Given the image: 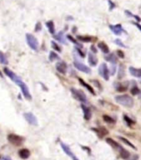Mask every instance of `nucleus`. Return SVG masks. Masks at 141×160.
<instances>
[{
    "instance_id": "42",
    "label": "nucleus",
    "mask_w": 141,
    "mask_h": 160,
    "mask_svg": "<svg viewBox=\"0 0 141 160\" xmlns=\"http://www.w3.org/2000/svg\"><path fill=\"white\" fill-rule=\"evenodd\" d=\"M91 49H92V52H93V53H96V52H97L96 48H95L94 45H92V47H91Z\"/></svg>"
},
{
    "instance_id": "26",
    "label": "nucleus",
    "mask_w": 141,
    "mask_h": 160,
    "mask_svg": "<svg viewBox=\"0 0 141 160\" xmlns=\"http://www.w3.org/2000/svg\"><path fill=\"white\" fill-rule=\"evenodd\" d=\"M118 138H119V139L121 140L122 142H125V144L128 145V146H129V147H130V148H132L133 149H134V150L137 149L136 147H135V146H134V145L133 144V143H132L131 142H130V141H129V140L127 139V138H124V137H120V136H119V137H118Z\"/></svg>"
},
{
    "instance_id": "40",
    "label": "nucleus",
    "mask_w": 141,
    "mask_h": 160,
    "mask_svg": "<svg viewBox=\"0 0 141 160\" xmlns=\"http://www.w3.org/2000/svg\"><path fill=\"white\" fill-rule=\"evenodd\" d=\"M93 82H94V84H96V86H98V88L101 89V85L100 84V82H98V81H96V80H94V81H93Z\"/></svg>"
},
{
    "instance_id": "9",
    "label": "nucleus",
    "mask_w": 141,
    "mask_h": 160,
    "mask_svg": "<svg viewBox=\"0 0 141 160\" xmlns=\"http://www.w3.org/2000/svg\"><path fill=\"white\" fill-rule=\"evenodd\" d=\"M60 144H61V147H62V148L63 149V151L66 152V154L68 155V156H69L72 160H79V158H77V156L72 152V149L70 148V147L68 146V145L64 143L63 142H60Z\"/></svg>"
},
{
    "instance_id": "33",
    "label": "nucleus",
    "mask_w": 141,
    "mask_h": 160,
    "mask_svg": "<svg viewBox=\"0 0 141 160\" xmlns=\"http://www.w3.org/2000/svg\"><path fill=\"white\" fill-rule=\"evenodd\" d=\"M51 44H52V47L55 50H57V52H62V48H60V46L57 44V42H54V41H52Z\"/></svg>"
},
{
    "instance_id": "17",
    "label": "nucleus",
    "mask_w": 141,
    "mask_h": 160,
    "mask_svg": "<svg viewBox=\"0 0 141 160\" xmlns=\"http://www.w3.org/2000/svg\"><path fill=\"white\" fill-rule=\"evenodd\" d=\"M78 80H79L80 84L82 85V86H83V87L86 88H87V89L88 90V91H89V92H91V93H92V94L96 95V92H95L94 88H92V86H91V85L88 84V83H87V82H85L84 80L82 79V78H79V79H78Z\"/></svg>"
},
{
    "instance_id": "4",
    "label": "nucleus",
    "mask_w": 141,
    "mask_h": 160,
    "mask_svg": "<svg viewBox=\"0 0 141 160\" xmlns=\"http://www.w3.org/2000/svg\"><path fill=\"white\" fill-rule=\"evenodd\" d=\"M71 92H72L73 98L75 99H77V101L83 102V103L87 102V98L83 91L72 88H71Z\"/></svg>"
},
{
    "instance_id": "31",
    "label": "nucleus",
    "mask_w": 141,
    "mask_h": 160,
    "mask_svg": "<svg viewBox=\"0 0 141 160\" xmlns=\"http://www.w3.org/2000/svg\"><path fill=\"white\" fill-rule=\"evenodd\" d=\"M67 38H68V39H69L71 42H73V43H75V44L77 45L78 48H82V45L81 44V43H79V42H78V41H77V40L75 39L74 38H72L71 35H67Z\"/></svg>"
},
{
    "instance_id": "15",
    "label": "nucleus",
    "mask_w": 141,
    "mask_h": 160,
    "mask_svg": "<svg viewBox=\"0 0 141 160\" xmlns=\"http://www.w3.org/2000/svg\"><path fill=\"white\" fill-rule=\"evenodd\" d=\"M88 62H89L91 66H96L97 64V62H98L96 56L92 52H90L88 53Z\"/></svg>"
},
{
    "instance_id": "3",
    "label": "nucleus",
    "mask_w": 141,
    "mask_h": 160,
    "mask_svg": "<svg viewBox=\"0 0 141 160\" xmlns=\"http://www.w3.org/2000/svg\"><path fill=\"white\" fill-rule=\"evenodd\" d=\"M26 41H27V43L31 49L34 50V51L38 50L39 43H38V41L36 38V37H34L33 35L31 34V33H26Z\"/></svg>"
},
{
    "instance_id": "43",
    "label": "nucleus",
    "mask_w": 141,
    "mask_h": 160,
    "mask_svg": "<svg viewBox=\"0 0 141 160\" xmlns=\"http://www.w3.org/2000/svg\"><path fill=\"white\" fill-rule=\"evenodd\" d=\"M133 24L135 25V26H136V27L138 28H139V29L141 31V25L139 24V23H138V22H133Z\"/></svg>"
},
{
    "instance_id": "24",
    "label": "nucleus",
    "mask_w": 141,
    "mask_h": 160,
    "mask_svg": "<svg viewBox=\"0 0 141 160\" xmlns=\"http://www.w3.org/2000/svg\"><path fill=\"white\" fill-rule=\"evenodd\" d=\"M46 26H47V29L49 31V32L51 33L52 35H54L55 34V25H54V22L52 20H50L48 22H46Z\"/></svg>"
},
{
    "instance_id": "8",
    "label": "nucleus",
    "mask_w": 141,
    "mask_h": 160,
    "mask_svg": "<svg viewBox=\"0 0 141 160\" xmlns=\"http://www.w3.org/2000/svg\"><path fill=\"white\" fill-rule=\"evenodd\" d=\"M23 117L26 119V121L31 125H33V126H37L38 125L37 117L34 114H32V112H25L23 114Z\"/></svg>"
},
{
    "instance_id": "29",
    "label": "nucleus",
    "mask_w": 141,
    "mask_h": 160,
    "mask_svg": "<svg viewBox=\"0 0 141 160\" xmlns=\"http://www.w3.org/2000/svg\"><path fill=\"white\" fill-rule=\"evenodd\" d=\"M59 58H59V56H58V54H57V53H56V52H53V51L50 52L49 60L51 61V62H52V61H54V60H56V59H59Z\"/></svg>"
},
{
    "instance_id": "1",
    "label": "nucleus",
    "mask_w": 141,
    "mask_h": 160,
    "mask_svg": "<svg viewBox=\"0 0 141 160\" xmlns=\"http://www.w3.org/2000/svg\"><path fill=\"white\" fill-rule=\"evenodd\" d=\"M3 72H4V73L7 75V77L11 78L12 82H14L15 83H17L18 85V87L20 88V89L22 91V95L24 96L26 99L32 100V95L30 93L29 88H28L27 85L22 81V78L19 76H17L16 73H14V72L11 71L9 68H5L4 69H3Z\"/></svg>"
},
{
    "instance_id": "39",
    "label": "nucleus",
    "mask_w": 141,
    "mask_h": 160,
    "mask_svg": "<svg viewBox=\"0 0 141 160\" xmlns=\"http://www.w3.org/2000/svg\"><path fill=\"white\" fill-rule=\"evenodd\" d=\"M116 53H117V56L120 58H125L124 52H122L121 50H117Z\"/></svg>"
},
{
    "instance_id": "11",
    "label": "nucleus",
    "mask_w": 141,
    "mask_h": 160,
    "mask_svg": "<svg viewBox=\"0 0 141 160\" xmlns=\"http://www.w3.org/2000/svg\"><path fill=\"white\" fill-rule=\"evenodd\" d=\"M56 68L60 73L62 74H66L67 71V62H64V61H59L58 62H57L56 64Z\"/></svg>"
},
{
    "instance_id": "16",
    "label": "nucleus",
    "mask_w": 141,
    "mask_h": 160,
    "mask_svg": "<svg viewBox=\"0 0 141 160\" xmlns=\"http://www.w3.org/2000/svg\"><path fill=\"white\" fill-rule=\"evenodd\" d=\"M30 151L27 148H22V149L19 150V152H18V155H19V157L22 159H27L28 158L30 157Z\"/></svg>"
},
{
    "instance_id": "30",
    "label": "nucleus",
    "mask_w": 141,
    "mask_h": 160,
    "mask_svg": "<svg viewBox=\"0 0 141 160\" xmlns=\"http://www.w3.org/2000/svg\"><path fill=\"white\" fill-rule=\"evenodd\" d=\"M0 62L2 64H7V62H8L5 54L2 52H1V51H0Z\"/></svg>"
},
{
    "instance_id": "37",
    "label": "nucleus",
    "mask_w": 141,
    "mask_h": 160,
    "mask_svg": "<svg viewBox=\"0 0 141 160\" xmlns=\"http://www.w3.org/2000/svg\"><path fill=\"white\" fill-rule=\"evenodd\" d=\"M115 42L116 43L117 45H119V46H120V47H124V48H127L125 45L123 43V42H121V40L120 39H115Z\"/></svg>"
},
{
    "instance_id": "35",
    "label": "nucleus",
    "mask_w": 141,
    "mask_h": 160,
    "mask_svg": "<svg viewBox=\"0 0 141 160\" xmlns=\"http://www.w3.org/2000/svg\"><path fill=\"white\" fill-rule=\"evenodd\" d=\"M125 13H126V14L128 15V16H131V17H134V18H136L137 21H139V22H140V21H141L140 18L138 17V16H136V15L132 14V12H129V11H128V10H126V11H125Z\"/></svg>"
},
{
    "instance_id": "6",
    "label": "nucleus",
    "mask_w": 141,
    "mask_h": 160,
    "mask_svg": "<svg viewBox=\"0 0 141 160\" xmlns=\"http://www.w3.org/2000/svg\"><path fill=\"white\" fill-rule=\"evenodd\" d=\"M99 73L100 75L105 80H106L108 81L110 78V71H109V68L107 67L106 63H101V66L99 67Z\"/></svg>"
},
{
    "instance_id": "23",
    "label": "nucleus",
    "mask_w": 141,
    "mask_h": 160,
    "mask_svg": "<svg viewBox=\"0 0 141 160\" xmlns=\"http://www.w3.org/2000/svg\"><path fill=\"white\" fill-rule=\"evenodd\" d=\"M98 48H99L101 50L102 52H104L106 54L107 53H109L110 52V49H109V47L107 46V44L106 42H100L98 43Z\"/></svg>"
},
{
    "instance_id": "27",
    "label": "nucleus",
    "mask_w": 141,
    "mask_h": 160,
    "mask_svg": "<svg viewBox=\"0 0 141 160\" xmlns=\"http://www.w3.org/2000/svg\"><path fill=\"white\" fill-rule=\"evenodd\" d=\"M103 119L107 123H110V124L115 123V120L113 118L110 117V116H109V115H103Z\"/></svg>"
},
{
    "instance_id": "13",
    "label": "nucleus",
    "mask_w": 141,
    "mask_h": 160,
    "mask_svg": "<svg viewBox=\"0 0 141 160\" xmlns=\"http://www.w3.org/2000/svg\"><path fill=\"white\" fill-rule=\"evenodd\" d=\"M110 28L112 32H114L115 34L120 35L122 32H125L123 28H122L121 24H115V25H110Z\"/></svg>"
},
{
    "instance_id": "25",
    "label": "nucleus",
    "mask_w": 141,
    "mask_h": 160,
    "mask_svg": "<svg viewBox=\"0 0 141 160\" xmlns=\"http://www.w3.org/2000/svg\"><path fill=\"white\" fill-rule=\"evenodd\" d=\"M105 58H106V60H107L108 62H111L113 64L116 63L117 62V57L115 56V54H114V53H109V54H107Z\"/></svg>"
},
{
    "instance_id": "14",
    "label": "nucleus",
    "mask_w": 141,
    "mask_h": 160,
    "mask_svg": "<svg viewBox=\"0 0 141 160\" xmlns=\"http://www.w3.org/2000/svg\"><path fill=\"white\" fill-rule=\"evenodd\" d=\"M81 107H82V111H83V114H84L85 119L87 120V121L91 119V118H92V111L90 109V108H88L87 106L83 104V103L81 105Z\"/></svg>"
},
{
    "instance_id": "18",
    "label": "nucleus",
    "mask_w": 141,
    "mask_h": 160,
    "mask_svg": "<svg viewBox=\"0 0 141 160\" xmlns=\"http://www.w3.org/2000/svg\"><path fill=\"white\" fill-rule=\"evenodd\" d=\"M53 37L56 40H57L58 42H60L61 43H63V44H67V41H66V38L64 37V33L63 32H59L57 34H54Z\"/></svg>"
},
{
    "instance_id": "2",
    "label": "nucleus",
    "mask_w": 141,
    "mask_h": 160,
    "mask_svg": "<svg viewBox=\"0 0 141 160\" xmlns=\"http://www.w3.org/2000/svg\"><path fill=\"white\" fill-rule=\"evenodd\" d=\"M115 102L117 103H119L122 106H125V107L132 108L134 106V99L129 95H117L115 97Z\"/></svg>"
},
{
    "instance_id": "38",
    "label": "nucleus",
    "mask_w": 141,
    "mask_h": 160,
    "mask_svg": "<svg viewBox=\"0 0 141 160\" xmlns=\"http://www.w3.org/2000/svg\"><path fill=\"white\" fill-rule=\"evenodd\" d=\"M40 30H42V24H41V22H37L36 27H35V31L36 32H39Z\"/></svg>"
},
{
    "instance_id": "32",
    "label": "nucleus",
    "mask_w": 141,
    "mask_h": 160,
    "mask_svg": "<svg viewBox=\"0 0 141 160\" xmlns=\"http://www.w3.org/2000/svg\"><path fill=\"white\" fill-rule=\"evenodd\" d=\"M124 120L125 121L127 125H129L130 127H131L133 124H134V121H133L130 118H129L128 116H126V115H124Z\"/></svg>"
},
{
    "instance_id": "44",
    "label": "nucleus",
    "mask_w": 141,
    "mask_h": 160,
    "mask_svg": "<svg viewBox=\"0 0 141 160\" xmlns=\"http://www.w3.org/2000/svg\"><path fill=\"white\" fill-rule=\"evenodd\" d=\"M2 160H12V158L9 156H5V157L2 158Z\"/></svg>"
},
{
    "instance_id": "45",
    "label": "nucleus",
    "mask_w": 141,
    "mask_h": 160,
    "mask_svg": "<svg viewBox=\"0 0 141 160\" xmlns=\"http://www.w3.org/2000/svg\"><path fill=\"white\" fill-rule=\"evenodd\" d=\"M0 76H1V77H2V74L1 73V72H0Z\"/></svg>"
},
{
    "instance_id": "22",
    "label": "nucleus",
    "mask_w": 141,
    "mask_h": 160,
    "mask_svg": "<svg viewBox=\"0 0 141 160\" xmlns=\"http://www.w3.org/2000/svg\"><path fill=\"white\" fill-rule=\"evenodd\" d=\"M106 142L108 144L110 145V146H111L112 148H116V149H120V148L122 147V146H120L116 141H115L114 139H112L110 138H107L106 139Z\"/></svg>"
},
{
    "instance_id": "20",
    "label": "nucleus",
    "mask_w": 141,
    "mask_h": 160,
    "mask_svg": "<svg viewBox=\"0 0 141 160\" xmlns=\"http://www.w3.org/2000/svg\"><path fill=\"white\" fill-rule=\"evenodd\" d=\"M119 150H120V157H121L123 159H125V160L129 159V157L131 156L129 151L125 149V148H124L121 147Z\"/></svg>"
},
{
    "instance_id": "10",
    "label": "nucleus",
    "mask_w": 141,
    "mask_h": 160,
    "mask_svg": "<svg viewBox=\"0 0 141 160\" xmlns=\"http://www.w3.org/2000/svg\"><path fill=\"white\" fill-rule=\"evenodd\" d=\"M92 131H94L97 135H98V137L102 138H104L106 135H107L109 133V131L105 127H98V128H92Z\"/></svg>"
},
{
    "instance_id": "41",
    "label": "nucleus",
    "mask_w": 141,
    "mask_h": 160,
    "mask_svg": "<svg viewBox=\"0 0 141 160\" xmlns=\"http://www.w3.org/2000/svg\"><path fill=\"white\" fill-rule=\"evenodd\" d=\"M109 4H110V6H111V7L110 8V10L113 9V8H115V5L114 3H113V2H112L111 1H110V0H109Z\"/></svg>"
},
{
    "instance_id": "7",
    "label": "nucleus",
    "mask_w": 141,
    "mask_h": 160,
    "mask_svg": "<svg viewBox=\"0 0 141 160\" xmlns=\"http://www.w3.org/2000/svg\"><path fill=\"white\" fill-rule=\"evenodd\" d=\"M74 66L77 69H78L79 71H81V72H85V73H91V72H92V70H91V68H90L89 67H87L86 64L79 62V61L77 60V58H75Z\"/></svg>"
},
{
    "instance_id": "28",
    "label": "nucleus",
    "mask_w": 141,
    "mask_h": 160,
    "mask_svg": "<svg viewBox=\"0 0 141 160\" xmlns=\"http://www.w3.org/2000/svg\"><path fill=\"white\" fill-rule=\"evenodd\" d=\"M125 76V67L123 66V64L120 65L119 71H118V78L120 79H121L122 78H124Z\"/></svg>"
},
{
    "instance_id": "34",
    "label": "nucleus",
    "mask_w": 141,
    "mask_h": 160,
    "mask_svg": "<svg viewBox=\"0 0 141 160\" xmlns=\"http://www.w3.org/2000/svg\"><path fill=\"white\" fill-rule=\"evenodd\" d=\"M130 92H131V93L133 95H137L140 93V91H139V89L136 86H134V87L132 88L131 89H130Z\"/></svg>"
},
{
    "instance_id": "5",
    "label": "nucleus",
    "mask_w": 141,
    "mask_h": 160,
    "mask_svg": "<svg viewBox=\"0 0 141 160\" xmlns=\"http://www.w3.org/2000/svg\"><path fill=\"white\" fill-rule=\"evenodd\" d=\"M7 140L12 145L19 147V146H21L23 143L24 138L21 137V136H19V135L14 134V133H10V134L7 135Z\"/></svg>"
},
{
    "instance_id": "36",
    "label": "nucleus",
    "mask_w": 141,
    "mask_h": 160,
    "mask_svg": "<svg viewBox=\"0 0 141 160\" xmlns=\"http://www.w3.org/2000/svg\"><path fill=\"white\" fill-rule=\"evenodd\" d=\"M75 50H76V51H77V52H78V54H79L80 56H81V57H82V58H85V56H86V54H85L84 52H82V50L80 49L79 48L77 47V48H75Z\"/></svg>"
},
{
    "instance_id": "19",
    "label": "nucleus",
    "mask_w": 141,
    "mask_h": 160,
    "mask_svg": "<svg viewBox=\"0 0 141 160\" xmlns=\"http://www.w3.org/2000/svg\"><path fill=\"white\" fill-rule=\"evenodd\" d=\"M129 73L136 78H140L141 77V68H135L134 67H129Z\"/></svg>"
},
{
    "instance_id": "21",
    "label": "nucleus",
    "mask_w": 141,
    "mask_h": 160,
    "mask_svg": "<svg viewBox=\"0 0 141 160\" xmlns=\"http://www.w3.org/2000/svg\"><path fill=\"white\" fill-rule=\"evenodd\" d=\"M77 38L79 41H82V42H92V41H95V38L91 37V36H87V35H85V36L78 35Z\"/></svg>"
},
{
    "instance_id": "12",
    "label": "nucleus",
    "mask_w": 141,
    "mask_h": 160,
    "mask_svg": "<svg viewBox=\"0 0 141 160\" xmlns=\"http://www.w3.org/2000/svg\"><path fill=\"white\" fill-rule=\"evenodd\" d=\"M115 88L116 91L120 92H125L127 89H128V87H129V82H115L114 83Z\"/></svg>"
}]
</instances>
